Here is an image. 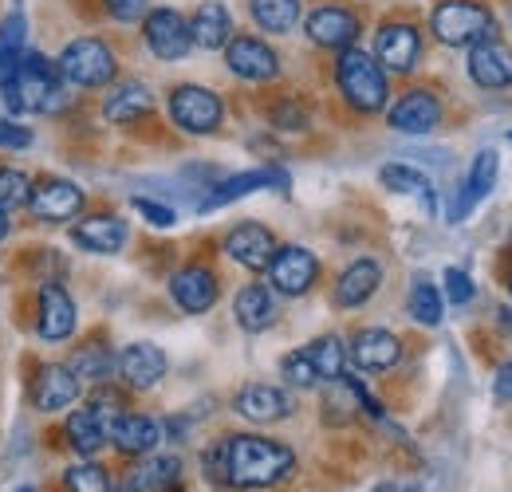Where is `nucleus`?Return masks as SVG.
Returning <instances> with one entry per match:
<instances>
[{"label":"nucleus","mask_w":512,"mask_h":492,"mask_svg":"<svg viewBox=\"0 0 512 492\" xmlns=\"http://www.w3.org/2000/svg\"><path fill=\"white\" fill-rule=\"evenodd\" d=\"M201 469L221 489H272L296 473V453L272 437L237 433L217 441L201 457Z\"/></svg>","instance_id":"f257e3e1"},{"label":"nucleus","mask_w":512,"mask_h":492,"mask_svg":"<svg viewBox=\"0 0 512 492\" xmlns=\"http://www.w3.org/2000/svg\"><path fill=\"white\" fill-rule=\"evenodd\" d=\"M4 91V107L12 115H44L67 103V83L60 75V67L52 60H44L40 52H24L16 71L0 83Z\"/></svg>","instance_id":"f03ea898"},{"label":"nucleus","mask_w":512,"mask_h":492,"mask_svg":"<svg viewBox=\"0 0 512 492\" xmlns=\"http://www.w3.org/2000/svg\"><path fill=\"white\" fill-rule=\"evenodd\" d=\"M335 83H339V95L351 111L359 115H375L383 111L386 99H390V83H386V71L379 67V60L363 48H343L339 63H335Z\"/></svg>","instance_id":"7ed1b4c3"},{"label":"nucleus","mask_w":512,"mask_h":492,"mask_svg":"<svg viewBox=\"0 0 512 492\" xmlns=\"http://www.w3.org/2000/svg\"><path fill=\"white\" fill-rule=\"evenodd\" d=\"M430 32L446 48H477L497 36V16L481 0H438L430 12Z\"/></svg>","instance_id":"20e7f679"},{"label":"nucleus","mask_w":512,"mask_h":492,"mask_svg":"<svg viewBox=\"0 0 512 492\" xmlns=\"http://www.w3.org/2000/svg\"><path fill=\"white\" fill-rule=\"evenodd\" d=\"M56 67H60L67 87H107L119 71V60L103 40L83 36V40H71L60 52Z\"/></svg>","instance_id":"39448f33"},{"label":"nucleus","mask_w":512,"mask_h":492,"mask_svg":"<svg viewBox=\"0 0 512 492\" xmlns=\"http://www.w3.org/2000/svg\"><path fill=\"white\" fill-rule=\"evenodd\" d=\"M170 119L186 134H213L225 123V103L201 83H182L170 91Z\"/></svg>","instance_id":"423d86ee"},{"label":"nucleus","mask_w":512,"mask_h":492,"mask_svg":"<svg viewBox=\"0 0 512 492\" xmlns=\"http://www.w3.org/2000/svg\"><path fill=\"white\" fill-rule=\"evenodd\" d=\"M264 272H268L272 292L296 300V296H308V292L316 288V280H320V260H316L312 248H304V245H280L276 256H272V264H268Z\"/></svg>","instance_id":"0eeeda50"},{"label":"nucleus","mask_w":512,"mask_h":492,"mask_svg":"<svg viewBox=\"0 0 512 492\" xmlns=\"http://www.w3.org/2000/svg\"><path fill=\"white\" fill-rule=\"evenodd\" d=\"M142 32H146V48L158 56V60L174 63L186 60L193 48L190 36V20L178 12V8H154L142 16Z\"/></svg>","instance_id":"6e6552de"},{"label":"nucleus","mask_w":512,"mask_h":492,"mask_svg":"<svg viewBox=\"0 0 512 492\" xmlns=\"http://www.w3.org/2000/svg\"><path fill=\"white\" fill-rule=\"evenodd\" d=\"M375 60L383 71L410 75L422 60V32L410 20H386L375 32Z\"/></svg>","instance_id":"1a4fd4ad"},{"label":"nucleus","mask_w":512,"mask_h":492,"mask_svg":"<svg viewBox=\"0 0 512 492\" xmlns=\"http://www.w3.org/2000/svg\"><path fill=\"white\" fill-rule=\"evenodd\" d=\"M386 123L398 134H430L442 126V99L430 91V87H410L406 95H398V103L386 111Z\"/></svg>","instance_id":"9d476101"},{"label":"nucleus","mask_w":512,"mask_h":492,"mask_svg":"<svg viewBox=\"0 0 512 492\" xmlns=\"http://www.w3.org/2000/svg\"><path fill=\"white\" fill-rule=\"evenodd\" d=\"M304 32H308L312 44L331 48V52H343V48H355L363 24H359V16H355L351 8H343V4H323V8H312V12H308Z\"/></svg>","instance_id":"9b49d317"},{"label":"nucleus","mask_w":512,"mask_h":492,"mask_svg":"<svg viewBox=\"0 0 512 492\" xmlns=\"http://www.w3.org/2000/svg\"><path fill=\"white\" fill-rule=\"evenodd\" d=\"M170 296L186 315H205L221 296V280L209 264H186L170 276Z\"/></svg>","instance_id":"f8f14e48"},{"label":"nucleus","mask_w":512,"mask_h":492,"mask_svg":"<svg viewBox=\"0 0 512 492\" xmlns=\"http://www.w3.org/2000/svg\"><path fill=\"white\" fill-rule=\"evenodd\" d=\"M28 209L36 213V221L64 225V221H75V217H79V209H83V189L75 182H67V178H44V182L32 185Z\"/></svg>","instance_id":"ddd939ff"},{"label":"nucleus","mask_w":512,"mask_h":492,"mask_svg":"<svg viewBox=\"0 0 512 492\" xmlns=\"http://www.w3.org/2000/svg\"><path fill=\"white\" fill-rule=\"evenodd\" d=\"M225 63L237 79H249V83H268L280 75V56L256 36H233L225 44Z\"/></svg>","instance_id":"4468645a"},{"label":"nucleus","mask_w":512,"mask_h":492,"mask_svg":"<svg viewBox=\"0 0 512 492\" xmlns=\"http://www.w3.org/2000/svg\"><path fill=\"white\" fill-rule=\"evenodd\" d=\"M276 248H280L276 237H272L264 225H256V221H241V225H233V229L225 233V256H229L233 264L249 268V272H264V268L272 264Z\"/></svg>","instance_id":"2eb2a0df"},{"label":"nucleus","mask_w":512,"mask_h":492,"mask_svg":"<svg viewBox=\"0 0 512 492\" xmlns=\"http://www.w3.org/2000/svg\"><path fill=\"white\" fill-rule=\"evenodd\" d=\"M469 79L485 91H505L512 87V48L505 40H485L477 48H469V63H465Z\"/></svg>","instance_id":"dca6fc26"},{"label":"nucleus","mask_w":512,"mask_h":492,"mask_svg":"<svg viewBox=\"0 0 512 492\" xmlns=\"http://www.w3.org/2000/svg\"><path fill=\"white\" fill-rule=\"evenodd\" d=\"M497 178H501V154H497V150H481V154L473 158V166H469V178H465V185H461L453 209H449V221H453V225L465 221V217L493 193Z\"/></svg>","instance_id":"f3484780"},{"label":"nucleus","mask_w":512,"mask_h":492,"mask_svg":"<svg viewBox=\"0 0 512 492\" xmlns=\"http://www.w3.org/2000/svg\"><path fill=\"white\" fill-rule=\"evenodd\" d=\"M233 410H237L245 422H253V426H272V422H284V418L292 414V398H288V390H280V386L253 382V386H245V390L233 398Z\"/></svg>","instance_id":"a211bd4d"},{"label":"nucleus","mask_w":512,"mask_h":492,"mask_svg":"<svg viewBox=\"0 0 512 492\" xmlns=\"http://www.w3.org/2000/svg\"><path fill=\"white\" fill-rule=\"evenodd\" d=\"M79 390H83V382L71 374L67 363H48L32 378V406L44 410V414H56V410H67L79 398Z\"/></svg>","instance_id":"6ab92c4d"},{"label":"nucleus","mask_w":512,"mask_h":492,"mask_svg":"<svg viewBox=\"0 0 512 492\" xmlns=\"http://www.w3.org/2000/svg\"><path fill=\"white\" fill-rule=\"evenodd\" d=\"M272 185H276V189H288V174H284L280 166H256V170H245V174H233V178L213 185V193L201 201V213L221 209V205H233V201L249 197L256 189H272Z\"/></svg>","instance_id":"aec40b11"},{"label":"nucleus","mask_w":512,"mask_h":492,"mask_svg":"<svg viewBox=\"0 0 512 492\" xmlns=\"http://www.w3.org/2000/svg\"><path fill=\"white\" fill-rule=\"evenodd\" d=\"M115 370H119V378L127 382L130 390H154L166 378V355L154 343H130L115 359Z\"/></svg>","instance_id":"412c9836"},{"label":"nucleus","mask_w":512,"mask_h":492,"mask_svg":"<svg viewBox=\"0 0 512 492\" xmlns=\"http://www.w3.org/2000/svg\"><path fill=\"white\" fill-rule=\"evenodd\" d=\"M107 441L127 457H146V453H154L162 445V426L154 418H146V414H127L123 410L119 418H111Z\"/></svg>","instance_id":"4be33fe9"},{"label":"nucleus","mask_w":512,"mask_h":492,"mask_svg":"<svg viewBox=\"0 0 512 492\" xmlns=\"http://www.w3.org/2000/svg\"><path fill=\"white\" fill-rule=\"evenodd\" d=\"M130 229L123 217H111V213H95V217H83L75 229H71V241L83 248V252H95V256H115L127 245Z\"/></svg>","instance_id":"5701e85b"},{"label":"nucleus","mask_w":512,"mask_h":492,"mask_svg":"<svg viewBox=\"0 0 512 492\" xmlns=\"http://www.w3.org/2000/svg\"><path fill=\"white\" fill-rule=\"evenodd\" d=\"M347 355L363 370H375V374H379V370L398 367V359H402V339H398L394 331H386V327H363V331L351 339Z\"/></svg>","instance_id":"b1692460"},{"label":"nucleus","mask_w":512,"mask_h":492,"mask_svg":"<svg viewBox=\"0 0 512 492\" xmlns=\"http://www.w3.org/2000/svg\"><path fill=\"white\" fill-rule=\"evenodd\" d=\"M379 288H383V264L371 256H359L355 264L343 268V276L335 284V304L339 308H363Z\"/></svg>","instance_id":"393cba45"},{"label":"nucleus","mask_w":512,"mask_h":492,"mask_svg":"<svg viewBox=\"0 0 512 492\" xmlns=\"http://www.w3.org/2000/svg\"><path fill=\"white\" fill-rule=\"evenodd\" d=\"M154 111V95L142 79H127V83H115L103 99V119L115 126H130L138 119H146Z\"/></svg>","instance_id":"a878e982"},{"label":"nucleus","mask_w":512,"mask_h":492,"mask_svg":"<svg viewBox=\"0 0 512 492\" xmlns=\"http://www.w3.org/2000/svg\"><path fill=\"white\" fill-rule=\"evenodd\" d=\"M44 343H64L75 331V304L60 284H44L40 288V323H36Z\"/></svg>","instance_id":"bb28decb"},{"label":"nucleus","mask_w":512,"mask_h":492,"mask_svg":"<svg viewBox=\"0 0 512 492\" xmlns=\"http://www.w3.org/2000/svg\"><path fill=\"white\" fill-rule=\"evenodd\" d=\"M233 315H237V327L249 331V335H260L268 331L276 319H280V304H276V292L264 288V284H245L233 300Z\"/></svg>","instance_id":"cd10ccee"},{"label":"nucleus","mask_w":512,"mask_h":492,"mask_svg":"<svg viewBox=\"0 0 512 492\" xmlns=\"http://www.w3.org/2000/svg\"><path fill=\"white\" fill-rule=\"evenodd\" d=\"M190 36L193 48H205V52H217L233 40V16L221 0H201L197 12L190 16Z\"/></svg>","instance_id":"c85d7f7f"},{"label":"nucleus","mask_w":512,"mask_h":492,"mask_svg":"<svg viewBox=\"0 0 512 492\" xmlns=\"http://www.w3.org/2000/svg\"><path fill=\"white\" fill-rule=\"evenodd\" d=\"M178 485H182V461L154 453H146V461H138L127 477L130 492H178Z\"/></svg>","instance_id":"c756f323"},{"label":"nucleus","mask_w":512,"mask_h":492,"mask_svg":"<svg viewBox=\"0 0 512 492\" xmlns=\"http://www.w3.org/2000/svg\"><path fill=\"white\" fill-rule=\"evenodd\" d=\"M67 445L79 453V457H95L103 445H107V418L95 410V406H79L71 418H67Z\"/></svg>","instance_id":"7c9ffc66"},{"label":"nucleus","mask_w":512,"mask_h":492,"mask_svg":"<svg viewBox=\"0 0 512 492\" xmlns=\"http://www.w3.org/2000/svg\"><path fill=\"white\" fill-rule=\"evenodd\" d=\"M406 311L414 315V323L422 327H438L446 315V296L430 276H414L410 280V296H406Z\"/></svg>","instance_id":"2f4dec72"},{"label":"nucleus","mask_w":512,"mask_h":492,"mask_svg":"<svg viewBox=\"0 0 512 492\" xmlns=\"http://www.w3.org/2000/svg\"><path fill=\"white\" fill-rule=\"evenodd\" d=\"M256 28L272 32V36H288L300 24V0H249Z\"/></svg>","instance_id":"473e14b6"},{"label":"nucleus","mask_w":512,"mask_h":492,"mask_svg":"<svg viewBox=\"0 0 512 492\" xmlns=\"http://www.w3.org/2000/svg\"><path fill=\"white\" fill-rule=\"evenodd\" d=\"M67 367L71 374L79 378V382H111V374H115V355H111V347H103V343H87V347H79L71 359H67Z\"/></svg>","instance_id":"72a5a7b5"},{"label":"nucleus","mask_w":512,"mask_h":492,"mask_svg":"<svg viewBox=\"0 0 512 492\" xmlns=\"http://www.w3.org/2000/svg\"><path fill=\"white\" fill-rule=\"evenodd\" d=\"M304 355H308V363L316 367L320 374V382H335L343 367H347V347H343V339L339 335H320V339H312L308 347H300Z\"/></svg>","instance_id":"f704fd0d"},{"label":"nucleus","mask_w":512,"mask_h":492,"mask_svg":"<svg viewBox=\"0 0 512 492\" xmlns=\"http://www.w3.org/2000/svg\"><path fill=\"white\" fill-rule=\"evenodd\" d=\"M379 178L390 193H410V197H422L426 201V209H438V201H434V185L430 178L422 174V170H414V166H402V162H390L379 170Z\"/></svg>","instance_id":"c9c22d12"},{"label":"nucleus","mask_w":512,"mask_h":492,"mask_svg":"<svg viewBox=\"0 0 512 492\" xmlns=\"http://www.w3.org/2000/svg\"><path fill=\"white\" fill-rule=\"evenodd\" d=\"M20 56H24V16L12 12V16L0 24V83L16 71Z\"/></svg>","instance_id":"e433bc0d"},{"label":"nucleus","mask_w":512,"mask_h":492,"mask_svg":"<svg viewBox=\"0 0 512 492\" xmlns=\"http://www.w3.org/2000/svg\"><path fill=\"white\" fill-rule=\"evenodd\" d=\"M67 492H111V477L103 465L95 461H83V465H71L64 473Z\"/></svg>","instance_id":"4c0bfd02"},{"label":"nucleus","mask_w":512,"mask_h":492,"mask_svg":"<svg viewBox=\"0 0 512 492\" xmlns=\"http://www.w3.org/2000/svg\"><path fill=\"white\" fill-rule=\"evenodd\" d=\"M28 197H32V178L16 166H0V205L20 209V205H28Z\"/></svg>","instance_id":"58836bf2"},{"label":"nucleus","mask_w":512,"mask_h":492,"mask_svg":"<svg viewBox=\"0 0 512 492\" xmlns=\"http://www.w3.org/2000/svg\"><path fill=\"white\" fill-rule=\"evenodd\" d=\"M280 378H284L288 386H300V390L320 386V374H316V367L308 363V355H304V351H292V355H284V359H280Z\"/></svg>","instance_id":"ea45409f"},{"label":"nucleus","mask_w":512,"mask_h":492,"mask_svg":"<svg viewBox=\"0 0 512 492\" xmlns=\"http://www.w3.org/2000/svg\"><path fill=\"white\" fill-rule=\"evenodd\" d=\"M446 300L449 304H457V308H465L473 296H477V288H473V276L465 272V268H446Z\"/></svg>","instance_id":"a19ab883"},{"label":"nucleus","mask_w":512,"mask_h":492,"mask_svg":"<svg viewBox=\"0 0 512 492\" xmlns=\"http://www.w3.org/2000/svg\"><path fill=\"white\" fill-rule=\"evenodd\" d=\"M103 8L111 12V20L134 24V20H142L150 12V0H103Z\"/></svg>","instance_id":"79ce46f5"},{"label":"nucleus","mask_w":512,"mask_h":492,"mask_svg":"<svg viewBox=\"0 0 512 492\" xmlns=\"http://www.w3.org/2000/svg\"><path fill=\"white\" fill-rule=\"evenodd\" d=\"M134 209H138L154 229H170V225L178 221L174 209H166V205H158V201H150V197H134Z\"/></svg>","instance_id":"37998d69"},{"label":"nucleus","mask_w":512,"mask_h":492,"mask_svg":"<svg viewBox=\"0 0 512 492\" xmlns=\"http://www.w3.org/2000/svg\"><path fill=\"white\" fill-rule=\"evenodd\" d=\"M0 146L4 150H24V146H32V130L20 126L16 119H0Z\"/></svg>","instance_id":"c03bdc74"},{"label":"nucleus","mask_w":512,"mask_h":492,"mask_svg":"<svg viewBox=\"0 0 512 492\" xmlns=\"http://www.w3.org/2000/svg\"><path fill=\"white\" fill-rule=\"evenodd\" d=\"M493 394H497V402H512V363H501L497 382H493Z\"/></svg>","instance_id":"a18cd8bd"},{"label":"nucleus","mask_w":512,"mask_h":492,"mask_svg":"<svg viewBox=\"0 0 512 492\" xmlns=\"http://www.w3.org/2000/svg\"><path fill=\"white\" fill-rule=\"evenodd\" d=\"M8 229H12V221H8V209H4V205H0V241H4V237H8Z\"/></svg>","instance_id":"49530a36"},{"label":"nucleus","mask_w":512,"mask_h":492,"mask_svg":"<svg viewBox=\"0 0 512 492\" xmlns=\"http://www.w3.org/2000/svg\"><path fill=\"white\" fill-rule=\"evenodd\" d=\"M497 315H501V319H497V323H505V331H512V311L505 308V311H497Z\"/></svg>","instance_id":"de8ad7c7"},{"label":"nucleus","mask_w":512,"mask_h":492,"mask_svg":"<svg viewBox=\"0 0 512 492\" xmlns=\"http://www.w3.org/2000/svg\"><path fill=\"white\" fill-rule=\"evenodd\" d=\"M16 492H36V489H32V485H24V489H16Z\"/></svg>","instance_id":"09e8293b"},{"label":"nucleus","mask_w":512,"mask_h":492,"mask_svg":"<svg viewBox=\"0 0 512 492\" xmlns=\"http://www.w3.org/2000/svg\"><path fill=\"white\" fill-rule=\"evenodd\" d=\"M509 296H512V272H509Z\"/></svg>","instance_id":"8fccbe9b"},{"label":"nucleus","mask_w":512,"mask_h":492,"mask_svg":"<svg viewBox=\"0 0 512 492\" xmlns=\"http://www.w3.org/2000/svg\"><path fill=\"white\" fill-rule=\"evenodd\" d=\"M509 138H512V130H509Z\"/></svg>","instance_id":"3c124183"}]
</instances>
